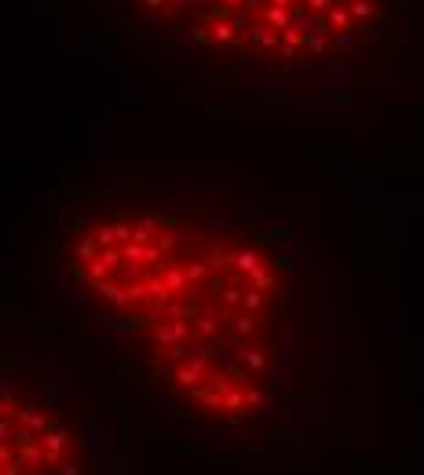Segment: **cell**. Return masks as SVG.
Returning <instances> with one entry per match:
<instances>
[{
	"instance_id": "obj_2",
	"label": "cell",
	"mask_w": 424,
	"mask_h": 475,
	"mask_svg": "<svg viewBox=\"0 0 424 475\" xmlns=\"http://www.w3.org/2000/svg\"><path fill=\"white\" fill-rule=\"evenodd\" d=\"M118 41L220 113L355 118L409 95L421 0H95Z\"/></svg>"
},
{
	"instance_id": "obj_3",
	"label": "cell",
	"mask_w": 424,
	"mask_h": 475,
	"mask_svg": "<svg viewBox=\"0 0 424 475\" xmlns=\"http://www.w3.org/2000/svg\"><path fill=\"white\" fill-rule=\"evenodd\" d=\"M0 475H125L77 340L44 333L4 351Z\"/></svg>"
},
{
	"instance_id": "obj_1",
	"label": "cell",
	"mask_w": 424,
	"mask_h": 475,
	"mask_svg": "<svg viewBox=\"0 0 424 475\" xmlns=\"http://www.w3.org/2000/svg\"><path fill=\"white\" fill-rule=\"evenodd\" d=\"M55 311L161 435L300 457L355 366L340 278L304 227L230 172L121 161L48 194Z\"/></svg>"
}]
</instances>
